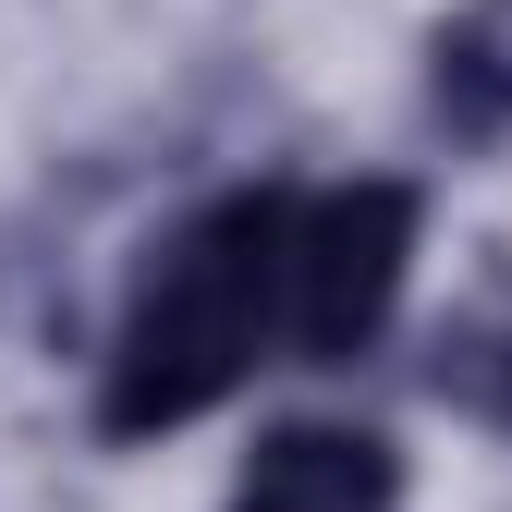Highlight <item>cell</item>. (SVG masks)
Masks as SVG:
<instances>
[{
	"mask_svg": "<svg viewBox=\"0 0 512 512\" xmlns=\"http://www.w3.org/2000/svg\"><path fill=\"white\" fill-rule=\"evenodd\" d=\"M281 220H293L281 183H244V196L196 208L147 256V281L110 330V378H98L110 439L196 427L208 403H232L269 366V342H281Z\"/></svg>",
	"mask_w": 512,
	"mask_h": 512,
	"instance_id": "1",
	"label": "cell"
},
{
	"mask_svg": "<svg viewBox=\"0 0 512 512\" xmlns=\"http://www.w3.org/2000/svg\"><path fill=\"white\" fill-rule=\"evenodd\" d=\"M415 269V183H330L281 220V342L293 366H354L403 305Z\"/></svg>",
	"mask_w": 512,
	"mask_h": 512,
	"instance_id": "2",
	"label": "cell"
},
{
	"mask_svg": "<svg viewBox=\"0 0 512 512\" xmlns=\"http://www.w3.org/2000/svg\"><path fill=\"white\" fill-rule=\"evenodd\" d=\"M232 512H403V452L378 427H342V415H293L244 452L232 476Z\"/></svg>",
	"mask_w": 512,
	"mask_h": 512,
	"instance_id": "3",
	"label": "cell"
},
{
	"mask_svg": "<svg viewBox=\"0 0 512 512\" xmlns=\"http://www.w3.org/2000/svg\"><path fill=\"white\" fill-rule=\"evenodd\" d=\"M427 110L452 147H512V0H476L427 37Z\"/></svg>",
	"mask_w": 512,
	"mask_h": 512,
	"instance_id": "4",
	"label": "cell"
},
{
	"mask_svg": "<svg viewBox=\"0 0 512 512\" xmlns=\"http://www.w3.org/2000/svg\"><path fill=\"white\" fill-rule=\"evenodd\" d=\"M500 415H512V354H500Z\"/></svg>",
	"mask_w": 512,
	"mask_h": 512,
	"instance_id": "5",
	"label": "cell"
}]
</instances>
